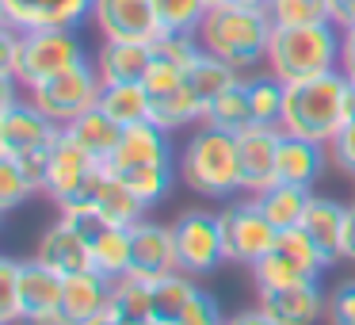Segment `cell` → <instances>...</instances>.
<instances>
[{
	"label": "cell",
	"mask_w": 355,
	"mask_h": 325,
	"mask_svg": "<svg viewBox=\"0 0 355 325\" xmlns=\"http://www.w3.org/2000/svg\"><path fill=\"white\" fill-rule=\"evenodd\" d=\"M271 24L268 12L260 8H241V4H210L199 24V47L207 54L230 62L237 73H260L268 65V42H271Z\"/></svg>",
	"instance_id": "cell-1"
},
{
	"label": "cell",
	"mask_w": 355,
	"mask_h": 325,
	"mask_svg": "<svg viewBox=\"0 0 355 325\" xmlns=\"http://www.w3.org/2000/svg\"><path fill=\"white\" fill-rule=\"evenodd\" d=\"M176 169H180V180L210 203H225L233 195H241L237 134L199 123L191 131V138L184 142V153H180Z\"/></svg>",
	"instance_id": "cell-2"
},
{
	"label": "cell",
	"mask_w": 355,
	"mask_h": 325,
	"mask_svg": "<svg viewBox=\"0 0 355 325\" xmlns=\"http://www.w3.org/2000/svg\"><path fill=\"white\" fill-rule=\"evenodd\" d=\"M344 54V31L336 24H309V27H275L268 42V65L283 85L313 81L340 69Z\"/></svg>",
	"instance_id": "cell-3"
},
{
	"label": "cell",
	"mask_w": 355,
	"mask_h": 325,
	"mask_svg": "<svg viewBox=\"0 0 355 325\" xmlns=\"http://www.w3.org/2000/svg\"><path fill=\"white\" fill-rule=\"evenodd\" d=\"M344 100H347V77L340 69L313 81H294V85H286L279 126H283V134L329 146L340 134V126L347 123Z\"/></svg>",
	"instance_id": "cell-4"
},
{
	"label": "cell",
	"mask_w": 355,
	"mask_h": 325,
	"mask_svg": "<svg viewBox=\"0 0 355 325\" xmlns=\"http://www.w3.org/2000/svg\"><path fill=\"white\" fill-rule=\"evenodd\" d=\"M218 222H222L225 264H241V268H248V272H252L279 241V230L271 226V218L263 215L260 199H256V195H245V192L225 199V207L218 210Z\"/></svg>",
	"instance_id": "cell-5"
},
{
	"label": "cell",
	"mask_w": 355,
	"mask_h": 325,
	"mask_svg": "<svg viewBox=\"0 0 355 325\" xmlns=\"http://www.w3.org/2000/svg\"><path fill=\"white\" fill-rule=\"evenodd\" d=\"M88 50L80 42L77 27H39V31H24L19 39V62H16V81L24 85V92H31L35 85L65 73L69 65L85 62Z\"/></svg>",
	"instance_id": "cell-6"
},
{
	"label": "cell",
	"mask_w": 355,
	"mask_h": 325,
	"mask_svg": "<svg viewBox=\"0 0 355 325\" xmlns=\"http://www.w3.org/2000/svg\"><path fill=\"white\" fill-rule=\"evenodd\" d=\"M100 92H103V81H100V73H96V62L85 58V62L69 65V69L58 73V77L35 85L31 92H27V100H31L42 115L54 119L58 126H69L73 119H80L85 111L100 108Z\"/></svg>",
	"instance_id": "cell-7"
},
{
	"label": "cell",
	"mask_w": 355,
	"mask_h": 325,
	"mask_svg": "<svg viewBox=\"0 0 355 325\" xmlns=\"http://www.w3.org/2000/svg\"><path fill=\"white\" fill-rule=\"evenodd\" d=\"M176 233V256H180V272L187 276H210L218 264H225V245H222V222L218 210L207 207H191L172 222Z\"/></svg>",
	"instance_id": "cell-8"
},
{
	"label": "cell",
	"mask_w": 355,
	"mask_h": 325,
	"mask_svg": "<svg viewBox=\"0 0 355 325\" xmlns=\"http://www.w3.org/2000/svg\"><path fill=\"white\" fill-rule=\"evenodd\" d=\"M58 134H62V126L50 115H42L31 100H16L8 108H0V157H8V161L46 157Z\"/></svg>",
	"instance_id": "cell-9"
},
{
	"label": "cell",
	"mask_w": 355,
	"mask_h": 325,
	"mask_svg": "<svg viewBox=\"0 0 355 325\" xmlns=\"http://www.w3.org/2000/svg\"><path fill=\"white\" fill-rule=\"evenodd\" d=\"M103 161H96L85 146L69 138V131L62 126L58 142L46 149V184H42V195L54 199V207H65L69 199H77V192L96 176Z\"/></svg>",
	"instance_id": "cell-10"
},
{
	"label": "cell",
	"mask_w": 355,
	"mask_h": 325,
	"mask_svg": "<svg viewBox=\"0 0 355 325\" xmlns=\"http://www.w3.org/2000/svg\"><path fill=\"white\" fill-rule=\"evenodd\" d=\"M283 142V126L248 123L237 131V161H241V192L260 195L275 184V157Z\"/></svg>",
	"instance_id": "cell-11"
},
{
	"label": "cell",
	"mask_w": 355,
	"mask_h": 325,
	"mask_svg": "<svg viewBox=\"0 0 355 325\" xmlns=\"http://www.w3.org/2000/svg\"><path fill=\"white\" fill-rule=\"evenodd\" d=\"M92 24L103 39L119 42H153L161 35L153 0H96Z\"/></svg>",
	"instance_id": "cell-12"
},
{
	"label": "cell",
	"mask_w": 355,
	"mask_h": 325,
	"mask_svg": "<svg viewBox=\"0 0 355 325\" xmlns=\"http://www.w3.org/2000/svg\"><path fill=\"white\" fill-rule=\"evenodd\" d=\"M35 260L54 268L58 276H77V272L92 268V238L80 230L73 218L58 215L54 222L42 230L39 245H35Z\"/></svg>",
	"instance_id": "cell-13"
},
{
	"label": "cell",
	"mask_w": 355,
	"mask_h": 325,
	"mask_svg": "<svg viewBox=\"0 0 355 325\" xmlns=\"http://www.w3.org/2000/svg\"><path fill=\"white\" fill-rule=\"evenodd\" d=\"M96 0H0V19L19 31L39 27H80L92 19Z\"/></svg>",
	"instance_id": "cell-14"
},
{
	"label": "cell",
	"mask_w": 355,
	"mask_h": 325,
	"mask_svg": "<svg viewBox=\"0 0 355 325\" xmlns=\"http://www.w3.org/2000/svg\"><path fill=\"white\" fill-rule=\"evenodd\" d=\"M130 233H134V260H130L134 276L157 283V279L180 272L176 233H172V226H164V222H157V218L146 215L138 226H130Z\"/></svg>",
	"instance_id": "cell-15"
},
{
	"label": "cell",
	"mask_w": 355,
	"mask_h": 325,
	"mask_svg": "<svg viewBox=\"0 0 355 325\" xmlns=\"http://www.w3.org/2000/svg\"><path fill=\"white\" fill-rule=\"evenodd\" d=\"M141 165H176L172 134L161 131L153 119H149V123H138V126H126L123 142H119V149L111 153V161H107V169L119 176V172L141 169Z\"/></svg>",
	"instance_id": "cell-16"
},
{
	"label": "cell",
	"mask_w": 355,
	"mask_h": 325,
	"mask_svg": "<svg viewBox=\"0 0 355 325\" xmlns=\"http://www.w3.org/2000/svg\"><path fill=\"white\" fill-rule=\"evenodd\" d=\"M324 302H329V294L321 291V283L256 291V306L275 325H317L324 317Z\"/></svg>",
	"instance_id": "cell-17"
},
{
	"label": "cell",
	"mask_w": 355,
	"mask_h": 325,
	"mask_svg": "<svg viewBox=\"0 0 355 325\" xmlns=\"http://www.w3.org/2000/svg\"><path fill=\"white\" fill-rule=\"evenodd\" d=\"M111 283H115V279H107L96 268L65 276L62 306H58V314L65 317V325H88V322L107 314L111 310Z\"/></svg>",
	"instance_id": "cell-18"
},
{
	"label": "cell",
	"mask_w": 355,
	"mask_h": 325,
	"mask_svg": "<svg viewBox=\"0 0 355 325\" xmlns=\"http://www.w3.org/2000/svg\"><path fill=\"white\" fill-rule=\"evenodd\" d=\"M324 165H332L329 161V146L283 134L279 157H275V180L279 184H298V188H309V192H313V184L321 180Z\"/></svg>",
	"instance_id": "cell-19"
},
{
	"label": "cell",
	"mask_w": 355,
	"mask_h": 325,
	"mask_svg": "<svg viewBox=\"0 0 355 325\" xmlns=\"http://www.w3.org/2000/svg\"><path fill=\"white\" fill-rule=\"evenodd\" d=\"M96 73L103 85H141L146 69L153 62V42H119L103 39V47L96 50Z\"/></svg>",
	"instance_id": "cell-20"
},
{
	"label": "cell",
	"mask_w": 355,
	"mask_h": 325,
	"mask_svg": "<svg viewBox=\"0 0 355 325\" xmlns=\"http://www.w3.org/2000/svg\"><path fill=\"white\" fill-rule=\"evenodd\" d=\"M62 287H65V276H58L42 260H35V256L31 260H19V314L24 317L54 314L62 306Z\"/></svg>",
	"instance_id": "cell-21"
},
{
	"label": "cell",
	"mask_w": 355,
	"mask_h": 325,
	"mask_svg": "<svg viewBox=\"0 0 355 325\" xmlns=\"http://www.w3.org/2000/svg\"><path fill=\"white\" fill-rule=\"evenodd\" d=\"M344 222H347V207L340 199H329V195H313L309 207H306V218H302V230L317 241V249H321L332 264L340 260Z\"/></svg>",
	"instance_id": "cell-22"
},
{
	"label": "cell",
	"mask_w": 355,
	"mask_h": 325,
	"mask_svg": "<svg viewBox=\"0 0 355 325\" xmlns=\"http://www.w3.org/2000/svg\"><path fill=\"white\" fill-rule=\"evenodd\" d=\"M92 210L103 218V226H126V230H130V226H138L141 218L149 215V207H146V203H141L138 195H134L111 169H107V176H103L100 192H96Z\"/></svg>",
	"instance_id": "cell-23"
},
{
	"label": "cell",
	"mask_w": 355,
	"mask_h": 325,
	"mask_svg": "<svg viewBox=\"0 0 355 325\" xmlns=\"http://www.w3.org/2000/svg\"><path fill=\"white\" fill-rule=\"evenodd\" d=\"M65 131H69V138L77 142V146H85L88 153H92L96 161H103V165L111 161V153H115L119 142H123V126H119L107 111H100V108L85 111L80 119H73Z\"/></svg>",
	"instance_id": "cell-24"
},
{
	"label": "cell",
	"mask_w": 355,
	"mask_h": 325,
	"mask_svg": "<svg viewBox=\"0 0 355 325\" xmlns=\"http://www.w3.org/2000/svg\"><path fill=\"white\" fill-rule=\"evenodd\" d=\"M100 111H107L126 131V126H138L153 119V96L146 92V85H103Z\"/></svg>",
	"instance_id": "cell-25"
},
{
	"label": "cell",
	"mask_w": 355,
	"mask_h": 325,
	"mask_svg": "<svg viewBox=\"0 0 355 325\" xmlns=\"http://www.w3.org/2000/svg\"><path fill=\"white\" fill-rule=\"evenodd\" d=\"M256 291H279V287H302V283H321V272L306 268L302 260L286 256L283 249H271L260 264L252 268Z\"/></svg>",
	"instance_id": "cell-26"
},
{
	"label": "cell",
	"mask_w": 355,
	"mask_h": 325,
	"mask_svg": "<svg viewBox=\"0 0 355 325\" xmlns=\"http://www.w3.org/2000/svg\"><path fill=\"white\" fill-rule=\"evenodd\" d=\"M134 260V233L126 226H103L92 238V268L107 279H119L130 272Z\"/></svg>",
	"instance_id": "cell-27"
},
{
	"label": "cell",
	"mask_w": 355,
	"mask_h": 325,
	"mask_svg": "<svg viewBox=\"0 0 355 325\" xmlns=\"http://www.w3.org/2000/svg\"><path fill=\"white\" fill-rule=\"evenodd\" d=\"M263 207V215L271 218V226L275 230H294V226H302V218H306V207L309 199H313V192L309 188H298V184H271L268 192L256 195Z\"/></svg>",
	"instance_id": "cell-28"
},
{
	"label": "cell",
	"mask_w": 355,
	"mask_h": 325,
	"mask_svg": "<svg viewBox=\"0 0 355 325\" xmlns=\"http://www.w3.org/2000/svg\"><path fill=\"white\" fill-rule=\"evenodd\" d=\"M202 115H207V103L191 92V85L176 88V92H164V96H153V123L168 134L199 126Z\"/></svg>",
	"instance_id": "cell-29"
},
{
	"label": "cell",
	"mask_w": 355,
	"mask_h": 325,
	"mask_svg": "<svg viewBox=\"0 0 355 325\" xmlns=\"http://www.w3.org/2000/svg\"><path fill=\"white\" fill-rule=\"evenodd\" d=\"M199 291L202 287L195 283V276H187V272H172V276L157 279L153 283V317L161 325H176L180 314L191 306V299Z\"/></svg>",
	"instance_id": "cell-30"
},
{
	"label": "cell",
	"mask_w": 355,
	"mask_h": 325,
	"mask_svg": "<svg viewBox=\"0 0 355 325\" xmlns=\"http://www.w3.org/2000/svg\"><path fill=\"white\" fill-rule=\"evenodd\" d=\"M111 314L119 317L123 325L141 322V317H153V283L134 272L119 276L111 283Z\"/></svg>",
	"instance_id": "cell-31"
},
{
	"label": "cell",
	"mask_w": 355,
	"mask_h": 325,
	"mask_svg": "<svg viewBox=\"0 0 355 325\" xmlns=\"http://www.w3.org/2000/svg\"><path fill=\"white\" fill-rule=\"evenodd\" d=\"M202 123L222 126V131H230V134L245 131V126L252 123V103H248V77H241L237 85H230L222 96H214V100L207 103V115H202Z\"/></svg>",
	"instance_id": "cell-32"
},
{
	"label": "cell",
	"mask_w": 355,
	"mask_h": 325,
	"mask_svg": "<svg viewBox=\"0 0 355 325\" xmlns=\"http://www.w3.org/2000/svg\"><path fill=\"white\" fill-rule=\"evenodd\" d=\"M241 77H245V73H237L230 62H222V58L207 54V50H202V54L191 62V69H187V85H191V92L199 96L202 103H210L214 96H222L225 88L237 85Z\"/></svg>",
	"instance_id": "cell-33"
},
{
	"label": "cell",
	"mask_w": 355,
	"mask_h": 325,
	"mask_svg": "<svg viewBox=\"0 0 355 325\" xmlns=\"http://www.w3.org/2000/svg\"><path fill=\"white\" fill-rule=\"evenodd\" d=\"M180 169L176 165H141V169H130V172H119V180H123L126 188H130L134 195H138L146 207H157L161 199H168L172 184H176Z\"/></svg>",
	"instance_id": "cell-34"
},
{
	"label": "cell",
	"mask_w": 355,
	"mask_h": 325,
	"mask_svg": "<svg viewBox=\"0 0 355 325\" xmlns=\"http://www.w3.org/2000/svg\"><path fill=\"white\" fill-rule=\"evenodd\" d=\"M283 96L286 85L275 77V73H248V103H252V123H268L279 126L283 119Z\"/></svg>",
	"instance_id": "cell-35"
},
{
	"label": "cell",
	"mask_w": 355,
	"mask_h": 325,
	"mask_svg": "<svg viewBox=\"0 0 355 325\" xmlns=\"http://www.w3.org/2000/svg\"><path fill=\"white\" fill-rule=\"evenodd\" d=\"M268 16L275 27H309L332 24V0H271Z\"/></svg>",
	"instance_id": "cell-36"
},
{
	"label": "cell",
	"mask_w": 355,
	"mask_h": 325,
	"mask_svg": "<svg viewBox=\"0 0 355 325\" xmlns=\"http://www.w3.org/2000/svg\"><path fill=\"white\" fill-rule=\"evenodd\" d=\"M157 8V19H161V31H184V35H195L207 16V0H153Z\"/></svg>",
	"instance_id": "cell-37"
},
{
	"label": "cell",
	"mask_w": 355,
	"mask_h": 325,
	"mask_svg": "<svg viewBox=\"0 0 355 325\" xmlns=\"http://www.w3.org/2000/svg\"><path fill=\"white\" fill-rule=\"evenodd\" d=\"M39 192H42V188L24 172V165L8 161V157H0V210L24 207V203L31 199V195H39Z\"/></svg>",
	"instance_id": "cell-38"
},
{
	"label": "cell",
	"mask_w": 355,
	"mask_h": 325,
	"mask_svg": "<svg viewBox=\"0 0 355 325\" xmlns=\"http://www.w3.org/2000/svg\"><path fill=\"white\" fill-rule=\"evenodd\" d=\"M19 260H0V325H19Z\"/></svg>",
	"instance_id": "cell-39"
},
{
	"label": "cell",
	"mask_w": 355,
	"mask_h": 325,
	"mask_svg": "<svg viewBox=\"0 0 355 325\" xmlns=\"http://www.w3.org/2000/svg\"><path fill=\"white\" fill-rule=\"evenodd\" d=\"M141 85H146L149 96L176 92V88L187 85V69H184V65H176V62H168V58H157V54H153V62H149L146 81H141Z\"/></svg>",
	"instance_id": "cell-40"
},
{
	"label": "cell",
	"mask_w": 355,
	"mask_h": 325,
	"mask_svg": "<svg viewBox=\"0 0 355 325\" xmlns=\"http://www.w3.org/2000/svg\"><path fill=\"white\" fill-rule=\"evenodd\" d=\"M324 322L329 325H355V279H344V283H336V291H329Z\"/></svg>",
	"instance_id": "cell-41"
},
{
	"label": "cell",
	"mask_w": 355,
	"mask_h": 325,
	"mask_svg": "<svg viewBox=\"0 0 355 325\" xmlns=\"http://www.w3.org/2000/svg\"><path fill=\"white\" fill-rule=\"evenodd\" d=\"M329 161L344 176H355V123H344L340 134L329 142Z\"/></svg>",
	"instance_id": "cell-42"
},
{
	"label": "cell",
	"mask_w": 355,
	"mask_h": 325,
	"mask_svg": "<svg viewBox=\"0 0 355 325\" xmlns=\"http://www.w3.org/2000/svg\"><path fill=\"white\" fill-rule=\"evenodd\" d=\"M225 317H222V310H218V299L210 291H199L191 299V306L180 314V322L176 325H222Z\"/></svg>",
	"instance_id": "cell-43"
},
{
	"label": "cell",
	"mask_w": 355,
	"mask_h": 325,
	"mask_svg": "<svg viewBox=\"0 0 355 325\" xmlns=\"http://www.w3.org/2000/svg\"><path fill=\"white\" fill-rule=\"evenodd\" d=\"M332 24L344 35H355V0H332Z\"/></svg>",
	"instance_id": "cell-44"
},
{
	"label": "cell",
	"mask_w": 355,
	"mask_h": 325,
	"mask_svg": "<svg viewBox=\"0 0 355 325\" xmlns=\"http://www.w3.org/2000/svg\"><path fill=\"white\" fill-rule=\"evenodd\" d=\"M222 325H275V322H271V317L263 314L260 306H248V310H237V314H230Z\"/></svg>",
	"instance_id": "cell-45"
},
{
	"label": "cell",
	"mask_w": 355,
	"mask_h": 325,
	"mask_svg": "<svg viewBox=\"0 0 355 325\" xmlns=\"http://www.w3.org/2000/svg\"><path fill=\"white\" fill-rule=\"evenodd\" d=\"M340 260L355 264V203L347 207V222H344V241H340Z\"/></svg>",
	"instance_id": "cell-46"
},
{
	"label": "cell",
	"mask_w": 355,
	"mask_h": 325,
	"mask_svg": "<svg viewBox=\"0 0 355 325\" xmlns=\"http://www.w3.org/2000/svg\"><path fill=\"white\" fill-rule=\"evenodd\" d=\"M340 73L355 81V35H344V54H340Z\"/></svg>",
	"instance_id": "cell-47"
},
{
	"label": "cell",
	"mask_w": 355,
	"mask_h": 325,
	"mask_svg": "<svg viewBox=\"0 0 355 325\" xmlns=\"http://www.w3.org/2000/svg\"><path fill=\"white\" fill-rule=\"evenodd\" d=\"M344 119L355 123V81H347V100H344Z\"/></svg>",
	"instance_id": "cell-48"
},
{
	"label": "cell",
	"mask_w": 355,
	"mask_h": 325,
	"mask_svg": "<svg viewBox=\"0 0 355 325\" xmlns=\"http://www.w3.org/2000/svg\"><path fill=\"white\" fill-rule=\"evenodd\" d=\"M230 4H241V8H260V12H268L271 0H230Z\"/></svg>",
	"instance_id": "cell-49"
},
{
	"label": "cell",
	"mask_w": 355,
	"mask_h": 325,
	"mask_svg": "<svg viewBox=\"0 0 355 325\" xmlns=\"http://www.w3.org/2000/svg\"><path fill=\"white\" fill-rule=\"evenodd\" d=\"M88 325H123V322H119V317H115V314H111V310H107V314H103V317H96V322H88Z\"/></svg>",
	"instance_id": "cell-50"
},
{
	"label": "cell",
	"mask_w": 355,
	"mask_h": 325,
	"mask_svg": "<svg viewBox=\"0 0 355 325\" xmlns=\"http://www.w3.org/2000/svg\"><path fill=\"white\" fill-rule=\"evenodd\" d=\"M130 325H161L157 317H141V322H130Z\"/></svg>",
	"instance_id": "cell-51"
},
{
	"label": "cell",
	"mask_w": 355,
	"mask_h": 325,
	"mask_svg": "<svg viewBox=\"0 0 355 325\" xmlns=\"http://www.w3.org/2000/svg\"><path fill=\"white\" fill-rule=\"evenodd\" d=\"M207 4H230V0H207Z\"/></svg>",
	"instance_id": "cell-52"
}]
</instances>
